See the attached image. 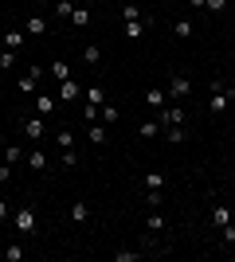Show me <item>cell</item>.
<instances>
[{"mask_svg": "<svg viewBox=\"0 0 235 262\" xmlns=\"http://www.w3.org/2000/svg\"><path fill=\"white\" fill-rule=\"evenodd\" d=\"M227 114H235V98H231V106H227Z\"/></svg>", "mask_w": 235, "mask_h": 262, "instance_id": "41", "label": "cell"}, {"mask_svg": "<svg viewBox=\"0 0 235 262\" xmlns=\"http://www.w3.org/2000/svg\"><path fill=\"white\" fill-rule=\"evenodd\" d=\"M71 12H75V0H55V16L71 20Z\"/></svg>", "mask_w": 235, "mask_h": 262, "instance_id": "30", "label": "cell"}, {"mask_svg": "<svg viewBox=\"0 0 235 262\" xmlns=\"http://www.w3.org/2000/svg\"><path fill=\"white\" fill-rule=\"evenodd\" d=\"M24 137H28V141H44V137H47V121L39 118V114L24 118Z\"/></svg>", "mask_w": 235, "mask_h": 262, "instance_id": "2", "label": "cell"}, {"mask_svg": "<svg viewBox=\"0 0 235 262\" xmlns=\"http://www.w3.org/2000/svg\"><path fill=\"white\" fill-rule=\"evenodd\" d=\"M78 94H82V86H78V78H63L59 82V102H78Z\"/></svg>", "mask_w": 235, "mask_h": 262, "instance_id": "8", "label": "cell"}, {"mask_svg": "<svg viewBox=\"0 0 235 262\" xmlns=\"http://www.w3.org/2000/svg\"><path fill=\"white\" fill-rule=\"evenodd\" d=\"M145 204H149V208H161V188H149V192H145Z\"/></svg>", "mask_w": 235, "mask_h": 262, "instance_id": "33", "label": "cell"}, {"mask_svg": "<svg viewBox=\"0 0 235 262\" xmlns=\"http://www.w3.org/2000/svg\"><path fill=\"white\" fill-rule=\"evenodd\" d=\"M149 28H153V20H122V35L125 39H141Z\"/></svg>", "mask_w": 235, "mask_h": 262, "instance_id": "6", "label": "cell"}, {"mask_svg": "<svg viewBox=\"0 0 235 262\" xmlns=\"http://www.w3.org/2000/svg\"><path fill=\"white\" fill-rule=\"evenodd\" d=\"M173 35H177V39H192V35H196L192 20H177V24H173Z\"/></svg>", "mask_w": 235, "mask_h": 262, "instance_id": "21", "label": "cell"}, {"mask_svg": "<svg viewBox=\"0 0 235 262\" xmlns=\"http://www.w3.org/2000/svg\"><path fill=\"white\" fill-rule=\"evenodd\" d=\"M0 67H4V71H8V67H16V55H12L8 47H0Z\"/></svg>", "mask_w": 235, "mask_h": 262, "instance_id": "35", "label": "cell"}, {"mask_svg": "<svg viewBox=\"0 0 235 262\" xmlns=\"http://www.w3.org/2000/svg\"><path fill=\"white\" fill-rule=\"evenodd\" d=\"M24 161H28V168H32V172H47V168H51V157H47L44 149H28V157H24Z\"/></svg>", "mask_w": 235, "mask_h": 262, "instance_id": "7", "label": "cell"}, {"mask_svg": "<svg viewBox=\"0 0 235 262\" xmlns=\"http://www.w3.org/2000/svg\"><path fill=\"white\" fill-rule=\"evenodd\" d=\"M24 243H8V247H4V262H24Z\"/></svg>", "mask_w": 235, "mask_h": 262, "instance_id": "23", "label": "cell"}, {"mask_svg": "<svg viewBox=\"0 0 235 262\" xmlns=\"http://www.w3.org/2000/svg\"><path fill=\"white\" fill-rule=\"evenodd\" d=\"M161 133H165L173 145H184V141H188V129H184V125H165Z\"/></svg>", "mask_w": 235, "mask_h": 262, "instance_id": "15", "label": "cell"}, {"mask_svg": "<svg viewBox=\"0 0 235 262\" xmlns=\"http://www.w3.org/2000/svg\"><path fill=\"white\" fill-rule=\"evenodd\" d=\"M39 78H44V67H39V63H35V67H28V75H20V94H35Z\"/></svg>", "mask_w": 235, "mask_h": 262, "instance_id": "5", "label": "cell"}, {"mask_svg": "<svg viewBox=\"0 0 235 262\" xmlns=\"http://www.w3.org/2000/svg\"><path fill=\"white\" fill-rule=\"evenodd\" d=\"M220 235H224V247H235V219L227 227H220Z\"/></svg>", "mask_w": 235, "mask_h": 262, "instance_id": "32", "label": "cell"}, {"mask_svg": "<svg viewBox=\"0 0 235 262\" xmlns=\"http://www.w3.org/2000/svg\"><path fill=\"white\" fill-rule=\"evenodd\" d=\"M82 94H87L90 106H106V90H102V86H87Z\"/></svg>", "mask_w": 235, "mask_h": 262, "instance_id": "24", "label": "cell"}, {"mask_svg": "<svg viewBox=\"0 0 235 262\" xmlns=\"http://www.w3.org/2000/svg\"><path fill=\"white\" fill-rule=\"evenodd\" d=\"M78 161H82V157H78L75 149H63V157H59V164H63V168H78Z\"/></svg>", "mask_w": 235, "mask_h": 262, "instance_id": "28", "label": "cell"}, {"mask_svg": "<svg viewBox=\"0 0 235 262\" xmlns=\"http://www.w3.org/2000/svg\"><path fill=\"white\" fill-rule=\"evenodd\" d=\"M231 208H227V204H216V208H212V227L216 231H220V227H227V223H231Z\"/></svg>", "mask_w": 235, "mask_h": 262, "instance_id": "12", "label": "cell"}, {"mask_svg": "<svg viewBox=\"0 0 235 262\" xmlns=\"http://www.w3.org/2000/svg\"><path fill=\"white\" fill-rule=\"evenodd\" d=\"M157 121H161V125H184L188 118H184V110H180V106H168V102H165V106L157 110Z\"/></svg>", "mask_w": 235, "mask_h": 262, "instance_id": "3", "label": "cell"}, {"mask_svg": "<svg viewBox=\"0 0 235 262\" xmlns=\"http://www.w3.org/2000/svg\"><path fill=\"white\" fill-rule=\"evenodd\" d=\"M145 102H149V110H161L168 102V94H165V90H157V86H149L145 90Z\"/></svg>", "mask_w": 235, "mask_h": 262, "instance_id": "17", "label": "cell"}, {"mask_svg": "<svg viewBox=\"0 0 235 262\" xmlns=\"http://www.w3.org/2000/svg\"><path fill=\"white\" fill-rule=\"evenodd\" d=\"M145 188H165V176L161 172H145Z\"/></svg>", "mask_w": 235, "mask_h": 262, "instance_id": "34", "label": "cell"}, {"mask_svg": "<svg viewBox=\"0 0 235 262\" xmlns=\"http://www.w3.org/2000/svg\"><path fill=\"white\" fill-rule=\"evenodd\" d=\"M12 227L20 231V235H32V231H35V211L32 208H20L16 215H12Z\"/></svg>", "mask_w": 235, "mask_h": 262, "instance_id": "4", "label": "cell"}, {"mask_svg": "<svg viewBox=\"0 0 235 262\" xmlns=\"http://www.w3.org/2000/svg\"><path fill=\"white\" fill-rule=\"evenodd\" d=\"M71 219H75V223H87V219H90L87 200H75V204H71Z\"/></svg>", "mask_w": 235, "mask_h": 262, "instance_id": "20", "label": "cell"}, {"mask_svg": "<svg viewBox=\"0 0 235 262\" xmlns=\"http://www.w3.org/2000/svg\"><path fill=\"white\" fill-rule=\"evenodd\" d=\"M12 211H8V204H4V200H0V219H8Z\"/></svg>", "mask_w": 235, "mask_h": 262, "instance_id": "39", "label": "cell"}, {"mask_svg": "<svg viewBox=\"0 0 235 262\" xmlns=\"http://www.w3.org/2000/svg\"><path fill=\"white\" fill-rule=\"evenodd\" d=\"M0 145H4V129H0Z\"/></svg>", "mask_w": 235, "mask_h": 262, "instance_id": "42", "label": "cell"}, {"mask_svg": "<svg viewBox=\"0 0 235 262\" xmlns=\"http://www.w3.org/2000/svg\"><path fill=\"white\" fill-rule=\"evenodd\" d=\"M8 180H12V164L0 161V184H8Z\"/></svg>", "mask_w": 235, "mask_h": 262, "instance_id": "37", "label": "cell"}, {"mask_svg": "<svg viewBox=\"0 0 235 262\" xmlns=\"http://www.w3.org/2000/svg\"><path fill=\"white\" fill-rule=\"evenodd\" d=\"M82 63H87V67H98L102 63V47L98 43H87V47H82Z\"/></svg>", "mask_w": 235, "mask_h": 262, "instance_id": "16", "label": "cell"}, {"mask_svg": "<svg viewBox=\"0 0 235 262\" xmlns=\"http://www.w3.org/2000/svg\"><path fill=\"white\" fill-rule=\"evenodd\" d=\"M55 102H59V98H51V94H35V114H39V118L55 114Z\"/></svg>", "mask_w": 235, "mask_h": 262, "instance_id": "14", "label": "cell"}, {"mask_svg": "<svg viewBox=\"0 0 235 262\" xmlns=\"http://www.w3.org/2000/svg\"><path fill=\"white\" fill-rule=\"evenodd\" d=\"M122 20H153V16H149L141 4H125V8H122Z\"/></svg>", "mask_w": 235, "mask_h": 262, "instance_id": "18", "label": "cell"}, {"mask_svg": "<svg viewBox=\"0 0 235 262\" xmlns=\"http://www.w3.org/2000/svg\"><path fill=\"white\" fill-rule=\"evenodd\" d=\"M192 8H208V0H188Z\"/></svg>", "mask_w": 235, "mask_h": 262, "instance_id": "40", "label": "cell"}, {"mask_svg": "<svg viewBox=\"0 0 235 262\" xmlns=\"http://www.w3.org/2000/svg\"><path fill=\"white\" fill-rule=\"evenodd\" d=\"M227 8V0H208V12H224Z\"/></svg>", "mask_w": 235, "mask_h": 262, "instance_id": "38", "label": "cell"}, {"mask_svg": "<svg viewBox=\"0 0 235 262\" xmlns=\"http://www.w3.org/2000/svg\"><path fill=\"white\" fill-rule=\"evenodd\" d=\"M47 75L55 78V82H63V78H71V67L67 63H51V67H47Z\"/></svg>", "mask_w": 235, "mask_h": 262, "instance_id": "26", "label": "cell"}, {"mask_svg": "<svg viewBox=\"0 0 235 262\" xmlns=\"http://www.w3.org/2000/svg\"><path fill=\"white\" fill-rule=\"evenodd\" d=\"M98 121H118V106H110V102H106V106L98 110Z\"/></svg>", "mask_w": 235, "mask_h": 262, "instance_id": "31", "label": "cell"}, {"mask_svg": "<svg viewBox=\"0 0 235 262\" xmlns=\"http://www.w3.org/2000/svg\"><path fill=\"white\" fill-rule=\"evenodd\" d=\"M24 32H28V35H44V32H47V16H32Z\"/></svg>", "mask_w": 235, "mask_h": 262, "instance_id": "25", "label": "cell"}, {"mask_svg": "<svg viewBox=\"0 0 235 262\" xmlns=\"http://www.w3.org/2000/svg\"><path fill=\"white\" fill-rule=\"evenodd\" d=\"M24 157H28V153H24V145H16V141H8L4 149H0V161H4V164H20Z\"/></svg>", "mask_w": 235, "mask_h": 262, "instance_id": "11", "label": "cell"}, {"mask_svg": "<svg viewBox=\"0 0 235 262\" xmlns=\"http://www.w3.org/2000/svg\"><path fill=\"white\" fill-rule=\"evenodd\" d=\"M114 258H118V262H141L145 251H114Z\"/></svg>", "mask_w": 235, "mask_h": 262, "instance_id": "29", "label": "cell"}, {"mask_svg": "<svg viewBox=\"0 0 235 262\" xmlns=\"http://www.w3.org/2000/svg\"><path fill=\"white\" fill-rule=\"evenodd\" d=\"M161 129H165V125H161V121H145V125H137V137H141V141H153V137H161Z\"/></svg>", "mask_w": 235, "mask_h": 262, "instance_id": "13", "label": "cell"}, {"mask_svg": "<svg viewBox=\"0 0 235 262\" xmlns=\"http://www.w3.org/2000/svg\"><path fill=\"white\" fill-rule=\"evenodd\" d=\"M24 35H28V32H4V47H8V51L16 55V51L24 47Z\"/></svg>", "mask_w": 235, "mask_h": 262, "instance_id": "22", "label": "cell"}, {"mask_svg": "<svg viewBox=\"0 0 235 262\" xmlns=\"http://www.w3.org/2000/svg\"><path fill=\"white\" fill-rule=\"evenodd\" d=\"M87 141H90V145H98V149L110 141V133H106V125H102V121H90V125H87Z\"/></svg>", "mask_w": 235, "mask_h": 262, "instance_id": "10", "label": "cell"}, {"mask_svg": "<svg viewBox=\"0 0 235 262\" xmlns=\"http://www.w3.org/2000/svg\"><path fill=\"white\" fill-rule=\"evenodd\" d=\"M231 98H235V90H231V86L216 90V94H212V114H227V106H231Z\"/></svg>", "mask_w": 235, "mask_h": 262, "instance_id": "9", "label": "cell"}, {"mask_svg": "<svg viewBox=\"0 0 235 262\" xmlns=\"http://www.w3.org/2000/svg\"><path fill=\"white\" fill-rule=\"evenodd\" d=\"M55 145H59V149H75V133H71V129H59L55 133Z\"/></svg>", "mask_w": 235, "mask_h": 262, "instance_id": "27", "label": "cell"}, {"mask_svg": "<svg viewBox=\"0 0 235 262\" xmlns=\"http://www.w3.org/2000/svg\"><path fill=\"white\" fill-rule=\"evenodd\" d=\"M71 24H75V28H87V24H90V8H87V4H75V12H71Z\"/></svg>", "mask_w": 235, "mask_h": 262, "instance_id": "19", "label": "cell"}, {"mask_svg": "<svg viewBox=\"0 0 235 262\" xmlns=\"http://www.w3.org/2000/svg\"><path fill=\"white\" fill-rule=\"evenodd\" d=\"M145 223H149V231H161V227H165V215H161V211H153Z\"/></svg>", "mask_w": 235, "mask_h": 262, "instance_id": "36", "label": "cell"}, {"mask_svg": "<svg viewBox=\"0 0 235 262\" xmlns=\"http://www.w3.org/2000/svg\"><path fill=\"white\" fill-rule=\"evenodd\" d=\"M165 94L180 102L184 94H192V78H188V75H168V86H165Z\"/></svg>", "mask_w": 235, "mask_h": 262, "instance_id": "1", "label": "cell"}]
</instances>
